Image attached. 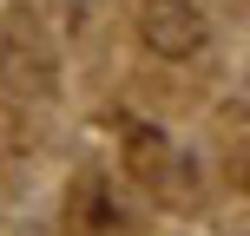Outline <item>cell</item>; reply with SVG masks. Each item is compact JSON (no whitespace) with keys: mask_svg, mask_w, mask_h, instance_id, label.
I'll use <instances>...</instances> for the list:
<instances>
[{"mask_svg":"<svg viewBox=\"0 0 250 236\" xmlns=\"http://www.w3.org/2000/svg\"><path fill=\"white\" fill-rule=\"evenodd\" d=\"M145 39L165 59H191V53L204 46V13L191 7V0H151L145 7Z\"/></svg>","mask_w":250,"mask_h":236,"instance_id":"6da1fadb","label":"cell"}]
</instances>
